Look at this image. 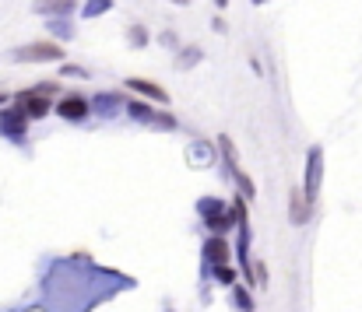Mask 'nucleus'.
Returning <instances> with one entry per match:
<instances>
[{"label":"nucleus","mask_w":362,"mask_h":312,"mask_svg":"<svg viewBox=\"0 0 362 312\" xmlns=\"http://www.w3.org/2000/svg\"><path fill=\"white\" fill-rule=\"evenodd\" d=\"M215 274H218V281H222V284H233V281H236V274H233L226 263H218V267H215Z\"/></svg>","instance_id":"13"},{"label":"nucleus","mask_w":362,"mask_h":312,"mask_svg":"<svg viewBox=\"0 0 362 312\" xmlns=\"http://www.w3.org/2000/svg\"><path fill=\"white\" fill-rule=\"evenodd\" d=\"M320 158H324V151L313 148V151H310V169H306V190H303L310 204H313V197H317V190H320V165H324Z\"/></svg>","instance_id":"2"},{"label":"nucleus","mask_w":362,"mask_h":312,"mask_svg":"<svg viewBox=\"0 0 362 312\" xmlns=\"http://www.w3.org/2000/svg\"><path fill=\"white\" fill-rule=\"evenodd\" d=\"M57 112H60L64 119H85V116H88V99H81V95H67V99H60Z\"/></svg>","instance_id":"4"},{"label":"nucleus","mask_w":362,"mask_h":312,"mask_svg":"<svg viewBox=\"0 0 362 312\" xmlns=\"http://www.w3.org/2000/svg\"><path fill=\"white\" fill-rule=\"evenodd\" d=\"M64 78H85L81 67H64Z\"/></svg>","instance_id":"14"},{"label":"nucleus","mask_w":362,"mask_h":312,"mask_svg":"<svg viewBox=\"0 0 362 312\" xmlns=\"http://www.w3.org/2000/svg\"><path fill=\"white\" fill-rule=\"evenodd\" d=\"M32 11H39V14H67V11H74V0H35Z\"/></svg>","instance_id":"7"},{"label":"nucleus","mask_w":362,"mask_h":312,"mask_svg":"<svg viewBox=\"0 0 362 312\" xmlns=\"http://www.w3.org/2000/svg\"><path fill=\"white\" fill-rule=\"evenodd\" d=\"M127 109H130V116H134V119H144V123H151V119H155V112H151L144 102H130Z\"/></svg>","instance_id":"10"},{"label":"nucleus","mask_w":362,"mask_h":312,"mask_svg":"<svg viewBox=\"0 0 362 312\" xmlns=\"http://www.w3.org/2000/svg\"><path fill=\"white\" fill-rule=\"evenodd\" d=\"M173 4H190V0H173Z\"/></svg>","instance_id":"16"},{"label":"nucleus","mask_w":362,"mask_h":312,"mask_svg":"<svg viewBox=\"0 0 362 312\" xmlns=\"http://www.w3.org/2000/svg\"><path fill=\"white\" fill-rule=\"evenodd\" d=\"M201 60V53H197V46H190V53H183L180 60H176V67H194Z\"/></svg>","instance_id":"12"},{"label":"nucleus","mask_w":362,"mask_h":312,"mask_svg":"<svg viewBox=\"0 0 362 312\" xmlns=\"http://www.w3.org/2000/svg\"><path fill=\"white\" fill-rule=\"evenodd\" d=\"M288 214H292V224H306L310 221V200L299 197V190L288 193Z\"/></svg>","instance_id":"6"},{"label":"nucleus","mask_w":362,"mask_h":312,"mask_svg":"<svg viewBox=\"0 0 362 312\" xmlns=\"http://www.w3.org/2000/svg\"><path fill=\"white\" fill-rule=\"evenodd\" d=\"M4 99H7V95H4V92H0V102H4Z\"/></svg>","instance_id":"17"},{"label":"nucleus","mask_w":362,"mask_h":312,"mask_svg":"<svg viewBox=\"0 0 362 312\" xmlns=\"http://www.w3.org/2000/svg\"><path fill=\"white\" fill-rule=\"evenodd\" d=\"M253 4H267V0H253Z\"/></svg>","instance_id":"18"},{"label":"nucleus","mask_w":362,"mask_h":312,"mask_svg":"<svg viewBox=\"0 0 362 312\" xmlns=\"http://www.w3.org/2000/svg\"><path fill=\"white\" fill-rule=\"evenodd\" d=\"M11 60H18V64H53V60H64V49H60V42L46 39V42H32V46L14 49Z\"/></svg>","instance_id":"1"},{"label":"nucleus","mask_w":362,"mask_h":312,"mask_svg":"<svg viewBox=\"0 0 362 312\" xmlns=\"http://www.w3.org/2000/svg\"><path fill=\"white\" fill-rule=\"evenodd\" d=\"M130 42H134V46H148V32H144V25H134V28H130Z\"/></svg>","instance_id":"11"},{"label":"nucleus","mask_w":362,"mask_h":312,"mask_svg":"<svg viewBox=\"0 0 362 312\" xmlns=\"http://www.w3.org/2000/svg\"><path fill=\"white\" fill-rule=\"evenodd\" d=\"M0 130H4L7 137H21V133H25V112L11 105V109L0 116Z\"/></svg>","instance_id":"5"},{"label":"nucleus","mask_w":362,"mask_h":312,"mask_svg":"<svg viewBox=\"0 0 362 312\" xmlns=\"http://www.w3.org/2000/svg\"><path fill=\"white\" fill-rule=\"evenodd\" d=\"M215 4H218V7H229V0H215Z\"/></svg>","instance_id":"15"},{"label":"nucleus","mask_w":362,"mask_h":312,"mask_svg":"<svg viewBox=\"0 0 362 312\" xmlns=\"http://www.w3.org/2000/svg\"><path fill=\"white\" fill-rule=\"evenodd\" d=\"M127 88H130V92H141V95H148V99H155V102L169 105V92L158 88V85H151V81H144V78H127Z\"/></svg>","instance_id":"3"},{"label":"nucleus","mask_w":362,"mask_h":312,"mask_svg":"<svg viewBox=\"0 0 362 312\" xmlns=\"http://www.w3.org/2000/svg\"><path fill=\"white\" fill-rule=\"evenodd\" d=\"M106 11H113V0H88L85 4V18H95V14H106Z\"/></svg>","instance_id":"9"},{"label":"nucleus","mask_w":362,"mask_h":312,"mask_svg":"<svg viewBox=\"0 0 362 312\" xmlns=\"http://www.w3.org/2000/svg\"><path fill=\"white\" fill-rule=\"evenodd\" d=\"M204 253H208V260H211V263H226V260H229L226 239H218V235H215V239H208V249H204Z\"/></svg>","instance_id":"8"}]
</instances>
